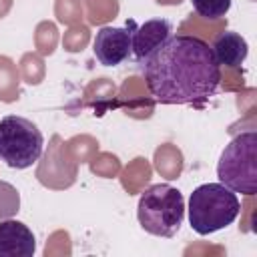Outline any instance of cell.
Returning <instances> with one entry per match:
<instances>
[{"mask_svg":"<svg viewBox=\"0 0 257 257\" xmlns=\"http://www.w3.org/2000/svg\"><path fill=\"white\" fill-rule=\"evenodd\" d=\"M139 64L147 90L161 104L203 106L221 84V66L209 42L193 34H171Z\"/></svg>","mask_w":257,"mask_h":257,"instance_id":"1","label":"cell"},{"mask_svg":"<svg viewBox=\"0 0 257 257\" xmlns=\"http://www.w3.org/2000/svg\"><path fill=\"white\" fill-rule=\"evenodd\" d=\"M94 56L104 66H118L128 58L131 50V30L120 26H102L92 42Z\"/></svg>","mask_w":257,"mask_h":257,"instance_id":"6","label":"cell"},{"mask_svg":"<svg viewBox=\"0 0 257 257\" xmlns=\"http://www.w3.org/2000/svg\"><path fill=\"white\" fill-rule=\"evenodd\" d=\"M44 149V137L40 128L16 114L0 118V161L10 169L32 167Z\"/></svg>","mask_w":257,"mask_h":257,"instance_id":"5","label":"cell"},{"mask_svg":"<svg viewBox=\"0 0 257 257\" xmlns=\"http://www.w3.org/2000/svg\"><path fill=\"white\" fill-rule=\"evenodd\" d=\"M191 4L193 10L207 20L223 18L231 8V0H191Z\"/></svg>","mask_w":257,"mask_h":257,"instance_id":"10","label":"cell"},{"mask_svg":"<svg viewBox=\"0 0 257 257\" xmlns=\"http://www.w3.org/2000/svg\"><path fill=\"white\" fill-rule=\"evenodd\" d=\"M131 30V50L139 60H143L151 50H155L165 38L171 36V22L165 18H151L141 26H135L133 20H128Z\"/></svg>","mask_w":257,"mask_h":257,"instance_id":"8","label":"cell"},{"mask_svg":"<svg viewBox=\"0 0 257 257\" xmlns=\"http://www.w3.org/2000/svg\"><path fill=\"white\" fill-rule=\"evenodd\" d=\"M18 205H20L18 191L12 185L0 181V219L12 217L18 211Z\"/></svg>","mask_w":257,"mask_h":257,"instance_id":"11","label":"cell"},{"mask_svg":"<svg viewBox=\"0 0 257 257\" xmlns=\"http://www.w3.org/2000/svg\"><path fill=\"white\" fill-rule=\"evenodd\" d=\"M219 183L235 193H257V133L245 131L231 139L217 163Z\"/></svg>","mask_w":257,"mask_h":257,"instance_id":"4","label":"cell"},{"mask_svg":"<svg viewBox=\"0 0 257 257\" xmlns=\"http://www.w3.org/2000/svg\"><path fill=\"white\" fill-rule=\"evenodd\" d=\"M34 251L36 239L28 225L16 219L0 221V257H32Z\"/></svg>","mask_w":257,"mask_h":257,"instance_id":"7","label":"cell"},{"mask_svg":"<svg viewBox=\"0 0 257 257\" xmlns=\"http://www.w3.org/2000/svg\"><path fill=\"white\" fill-rule=\"evenodd\" d=\"M137 219L149 235L165 239L177 235L185 219L183 193L169 183L151 185L139 197Z\"/></svg>","mask_w":257,"mask_h":257,"instance_id":"3","label":"cell"},{"mask_svg":"<svg viewBox=\"0 0 257 257\" xmlns=\"http://www.w3.org/2000/svg\"><path fill=\"white\" fill-rule=\"evenodd\" d=\"M189 223L197 235H211L229 227L241 213V203L223 183H203L189 197Z\"/></svg>","mask_w":257,"mask_h":257,"instance_id":"2","label":"cell"},{"mask_svg":"<svg viewBox=\"0 0 257 257\" xmlns=\"http://www.w3.org/2000/svg\"><path fill=\"white\" fill-rule=\"evenodd\" d=\"M211 50L219 62V66H227V68H239L245 58L249 56V44L247 40L233 30H225L219 32L211 44Z\"/></svg>","mask_w":257,"mask_h":257,"instance_id":"9","label":"cell"}]
</instances>
